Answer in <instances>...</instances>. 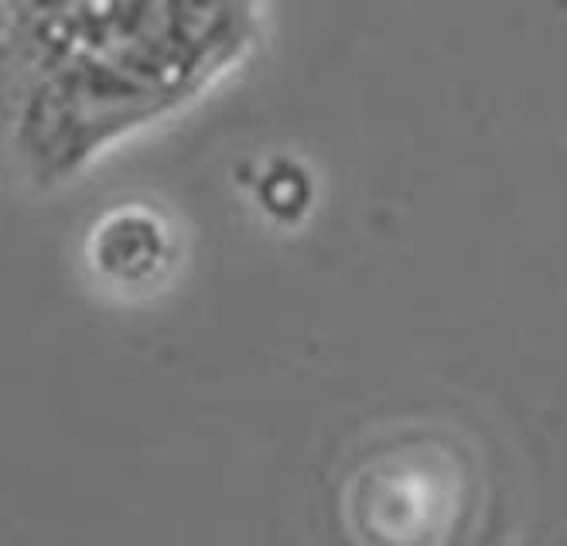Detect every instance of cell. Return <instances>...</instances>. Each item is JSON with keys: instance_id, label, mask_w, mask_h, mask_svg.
<instances>
[{"instance_id": "7a4b0ae2", "label": "cell", "mask_w": 567, "mask_h": 546, "mask_svg": "<svg viewBox=\"0 0 567 546\" xmlns=\"http://www.w3.org/2000/svg\"><path fill=\"white\" fill-rule=\"evenodd\" d=\"M499 513L503 482L482 437L431 416L367 431L332 482L342 546H485Z\"/></svg>"}, {"instance_id": "6da1fadb", "label": "cell", "mask_w": 567, "mask_h": 546, "mask_svg": "<svg viewBox=\"0 0 567 546\" xmlns=\"http://www.w3.org/2000/svg\"><path fill=\"white\" fill-rule=\"evenodd\" d=\"M233 0H0V178L52 195L223 62Z\"/></svg>"}, {"instance_id": "3957f363", "label": "cell", "mask_w": 567, "mask_h": 546, "mask_svg": "<svg viewBox=\"0 0 567 546\" xmlns=\"http://www.w3.org/2000/svg\"><path fill=\"white\" fill-rule=\"evenodd\" d=\"M79 267L96 298L147 305L161 298L182 267V236L151 202H116L86 226Z\"/></svg>"}]
</instances>
